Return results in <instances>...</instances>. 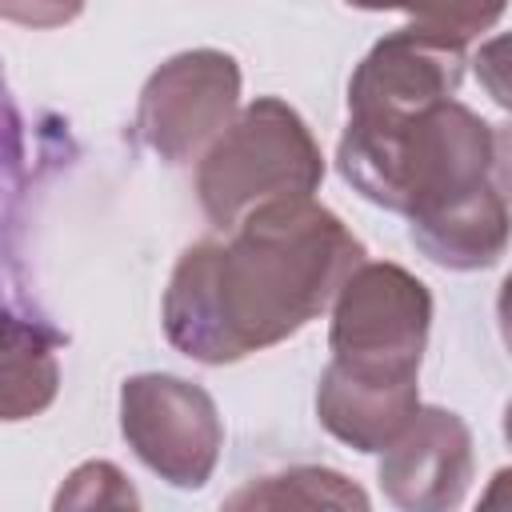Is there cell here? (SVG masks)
<instances>
[{"mask_svg": "<svg viewBox=\"0 0 512 512\" xmlns=\"http://www.w3.org/2000/svg\"><path fill=\"white\" fill-rule=\"evenodd\" d=\"M324 156L304 116L280 96H256L216 132L196 160V196L212 228H232L248 208L280 196H312Z\"/></svg>", "mask_w": 512, "mask_h": 512, "instance_id": "3957f363", "label": "cell"}, {"mask_svg": "<svg viewBox=\"0 0 512 512\" xmlns=\"http://www.w3.org/2000/svg\"><path fill=\"white\" fill-rule=\"evenodd\" d=\"M240 108V64L220 48H188L164 60L140 88L136 136L164 164L200 160Z\"/></svg>", "mask_w": 512, "mask_h": 512, "instance_id": "8992f818", "label": "cell"}, {"mask_svg": "<svg viewBox=\"0 0 512 512\" xmlns=\"http://www.w3.org/2000/svg\"><path fill=\"white\" fill-rule=\"evenodd\" d=\"M328 308V348L336 368L380 380H420L432 292L416 272L392 260H360L340 280Z\"/></svg>", "mask_w": 512, "mask_h": 512, "instance_id": "277c9868", "label": "cell"}, {"mask_svg": "<svg viewBox=\"0 0 512 512\" xmlns=\"http://www.w3.org/2000/svg\"><path fill=\"white\" fill-rule=\"evenodd\" d=\"M20 160H24V152H20V120H16V108H12L4 76H0V208L8 200H16Z\"/></svg>", "mask_w": 512, "mask_h": 512, "instance_id": "9a60e30c", "label": "cell"}, {"mask_svg": "<svg viewBox=\"0 0 512 512\" xmlns=\"http://www.w3.org/2000/svg\"><path fill=\"white\" fill-rule=\"evenodd\" d=\"M352 8H364V12H384L388 8V0H348Z\"/></svg>", "mask_w": 512, "mask_h": 512, "instance_id": "e0dca14e", "label": "cell"}, {"mask_svg": "<svg viewBox=\"0 0 512 512\" xmlns=\"http://www.w3.org/2000/svg\"><path fill=\"white\" fill-rule=\"evenodd\" d=\"M388 8L408 12L412 24L424 32H440L448 40L468 44L504 16L508 0H388Z\"/></svg>", "mask_w": 512, "mask_h": 512, "instance_id": "4fadbf2b", "label": "cell"}, {"mask_svg": "<svg viewBox=\"0 0 512 512\" xmlns=\"http://www.w3.org/2000/svg\"><path fill=\"white\" fill-rule=\"evenodd\" d=\"M468 48L416 24L388 32L368 48L348 80V120H404L440 100H452L464 84Z\"/></svg>", "mask_w": 512, "mask_h": 512, "instance_id": "52a82bcc", "label": "cell"}, {"mask_svg": "<svg viewBox=\"0 0 512 512\" xmlns=\"http://www.w3.org/2000/svg\"><path fill=\"white\" fill-rule=\"evenodd\" d=\"M228 508H368V492L332 468H288L276 476H260L236 496Z\"/></svg>", "mask_w": 512, "mask_h": 512, "instance_id": "7c38bea8", "label": "cell"}, {"mask_svg": "<svg viewBox=\"0 0 512 512\" xmlns=\"http://www.w3.org/2000/svg\"><path fill=\"white\" fill-rule=\"evenodd\" d=\"M120 432L172 488H204L224 444L216 400L172 372H140L120 384Z\"/></svg>", "mask_w": 512, "mask_h": 512, "instance_id": "5b68a950", "label": "cell"}, {"mask_svg": "<svg viewBox=\"0 0 512 512\" xmlns=\"http://www.w3.org/2000/svg\"><path fill=\"white\" fill-rule=\"evenodd\" d=\"M360 260L364 244L332 208L264 200L180 252L160 304L164 336L196 364H236L312 324Z\"/></svg>", "mask_w": 512, "mask_h": 512, "instance_id": "6da1fadb", "label": "cell"}, {"mask_svg": "<svg viewBox=\"0 0 512 512\" xmlns=\"http://www.w3.org/2000/svg\"><path fill=\"white\" fill-rule=\"evenodd\" d=\"M336 168L364 200L416 220L504 184V132L452 96L404 120H348Z\"/></svg>", "mask_w": 512, "mask_h": 512, "instance_id": "7a4b0ae2", "label": "cell"}, {"mask_svg": "<svg viewBox=\"0 0 512 512\" xmlns=\"http://www.w3.org/2000/svg\"><path fill=\"white\" fill-rule=\"evenodd\" d=\"M64 336L40 320L0 312V424L32 420L60 392L56 348Z\"/></svg>", "mask_w": 512, "mask_h": 512, "instance_id": "8fae6325", "label": "cell"}, {"mask_svg": "<svg viewBox=\"0 0 512 512\" xmlns=\"http://www.w3.org/2000/svg\"><path fill=\"white\" fill-rule=\"evenodd\" d=\"M412 244L440 268L480 272L508 248V196L504 184H484L436 212L408 220Z\"/></svg>", "mask_w": 512, "mask_h": 512, "instance_id": "30bf717a", "label": "cell"}, {"mask_svg": "<svg viewBox=\"0 0 512 512\" xmlns=\"http://www.w3.org/2000/svg\"><path fill=\"white\" fill-rule=\"evenodd\" d=\"M472 484V432L440 404H420L380 452V488L404 512H448Z\"/></svg>", "mask_w": 512, "mask_h": 512, "instance_id": "ba28073f", "label": "cell"}, {"mask_svg": "<svg viewBox=\"0 0 512 512\" xmlns=\"http://www.w3.org/2000/svg\"><path fill=\"white\" fill-rule=\"evenodd\" d=\"M84 12V0H0V20L20 28H64Z\"/></svg>", "mask_w": 512, "mask_h": 512, "instance_id": "2e32d148", "label": "cell"}, {"mask_svg": "<svg viewBox=\"0 0 512 512\" xmlns=\"http://www.w3.org/2000/svg\"><path fill=\"white\" fill-rule=\"evenodd\" d=\"M52 508H140V496L116 464L88 460L64 480Z\"/></svg>", "mask_w": 512, "mask_h": 512, "instance_id": "5bb4252c", "label": "cell"}, {"mask_svg": "<svg viewBox=\"0 0 512 512\" xmlns=\"http://www.w3.org/2000/svg\"><path fill=\"white\" fill-rule=\"evenodd\" d=\"M420 408V380L356 376L328 360L316 384V416L324 432L356 452H384Z\"/></svg>", "mask_w": 512, "mask_h": 512, "instance_id": "9c48e42d", "label": "cell"}]
</instances>
